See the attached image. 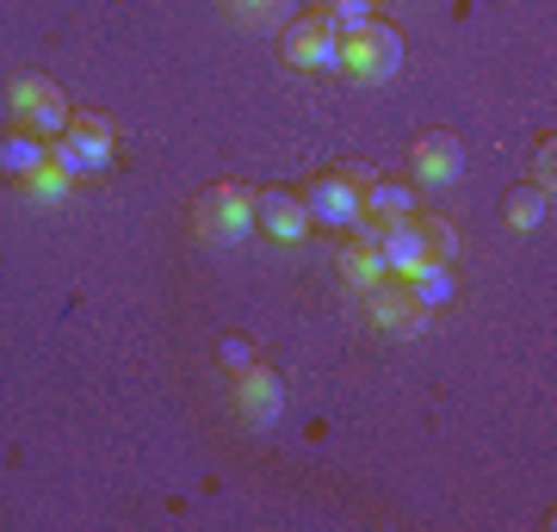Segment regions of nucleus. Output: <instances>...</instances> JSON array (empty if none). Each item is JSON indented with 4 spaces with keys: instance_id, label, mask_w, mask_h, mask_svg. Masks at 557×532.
Instances as JSON below:
<instances>
[{
    "instance_id": "obj_1",
    "label": "nucleus",
    "mask_w": 557,
    "mask_h": 532,
    "mask_svg": "<svg viewBox=\"0 0 557 532\" xmlns=\"http://www.w3.org/2000/svg\"><path fill=\"white\" fill-rule=\"evenodd\" d=\"M193 230L205 242H218V248H242V242L255 236V193L248 186H211L199 193V211H193Z\"/></svg>"
},
{
    "instance_id": "obj_2",
    "label": "nucleus",
    "mask_w": 557,
    "mask_h": 532,
    "mask_svg": "<svg viewBox=\"0 0 557 532\" xmlns=\"http://www.w3.org/2000/svg\"><path fill=\"white\" fill-rule=\"evenodd\" d=\"M366 180L372 174H354V168H347V174H317L310 180V186H304L310 230L322 223V230H341V236H347V230L366 218Z\"/></svg>"
},
{
    "instance_id": "obj_3",
    "label": "nucleus",
    "mask_w": 557,
    "mask_h": 532,
    "mask_svg": "<svg viewBox=\"0 0 557 532\" xmlns=\"http://www.w3.org/2000/svg\"><path fill=\"white\" fill-rule=\"evenodd\" d=\"M341 69L354 81H391L403 75V32L384 20H366L359 32L341 38Z\"/></svg>"
},
{
    "instance_id": "obj_4",
    "label": "nucleus",
    "mask_w": 557,
    "mask_h": 532,
    "mask_svg": "<svg viewBox=\"0 0 557 532\" xmlns=\"http://www.w3.org/2000/svg\"><path fill=\"white\" fill-rule=\"evenodd\" d=\"M409 168H416V186L446 193V186L465 174V143H458L453 131H421L416 149H409Z\"/></svg>"
},
{
    "instance_id": "obj_5",
    "label": "nucleus",
    "mask_w": 557,
    "mask_h": 532,
    "mask_svg": "<svg viewBox=\"0 0 557 532\" xmlns=\"http://www.w3.org/2000/svg\"><path fill=\"white\" fill-rule=\"evenodd\" d=\"M359 297H366V316H372L379 335H421L428 329V310L409 297L403 279H384V285H372V292H359Z\"/></svg>"
},
{
    "instance_id": "obj_6",
    "label": "nucleus",
    "mask_w": 557,
    "mask_h": 532,
    "mask_svg": "<svg viewBox=\"0 0 557 532\" xmlns=\"http://www.w3.org/2000/svg\"><path fill=\"white\" fill-rule=\"evenodd\" d=\"M285 62L292 69H341V32L322 13L292 20L285 25Z\"/></svg>"
},
{
    "instance_id": "obj_7",
    "label": "nucleus",
    "mask_w": 557,
    "mask_h": 532,
    "mask_svg": "<svg viewBox=\"0 0 557 532\" xmlns=\"http://www.w3.org/2000/svg\"><path fill=\"white\" fill-rule=\"evenodd\" d=\"M255 230H267L273 242H304L310 236L304 193H292V186H260L255 193Z\"/></svg>"
},
{
    "instance_id": "obj_8",
    "label": "nucleus",
    "mask_w": 557,
    "mask_h": 532,
    "mask_svg": "<svg viewBox=\"0 0 557 532\" xmlns=\"http://www.w3.org/2000/svg\"><path fill=\"white\" fill-rule=\"evenodd\" d=\"M236 415L248 428H267V421L285 415V384H278V372H267L260 359L248 372H236Z\"/></svg>"
},
{
    "instance_id": "obj_9",
    "label": "nucleus",
    "mask_w": 557,
    "mask_h": 532,
    "mask_svg": "<svg viewBox=\"0 0 557 532\" xmlns=\"http://www.w3.org/2000/svg\"><path fill=\"white\" fill-rule=\"evenodd\" d=\"M62 143L81 156V180L87 174H112V124H106L100 112H75L69 131H62Z\"/></svg>"
},
{
    "instance_id": "obj_10",
    "label": "nucleus",
    "mask_w": 557,
    "mask_h": 532,
    "mask_svg": "<svg viewBox=\"0 0 557 532\" xmlns=\"http://www.w3.org/2000/svg\"><path fill=\"white\" fill-rule=\"evenodd\" d=\"M379 260H384V273L391 279H403L409 267H421L428 260V242H421V218H391V223H379Z\"/></svg>"
},
{
    "instance_id": "obj_11",
    "label": "nucleus",
    "mask_w": 557,
    "mask_h": 532,
    "mask_svg": "<svg viewBox=\"0 0 557 532\" xmlns=\"http://www.w3.org/2000/svg\"><path fill=\"white\" fill-rule=\"evenodd\" d=\"M403 285H409V297H416L421 310L434 316V310H446V304H453L458 297V273H453V260H421V267H409V273H403Z\"/></svg>"
},
{
    "instance_id": "obj_12",
    "label": "nucleus",
    "mask_w": 557,
    "mask_h": 532,
    "mask_svg": "<svg viewBox=\"0 0 557 532\" xmlns=\"http://www.w3.org/2000/svg\"><path fill=\"white\" fill-rule=\"evenodd\" d=\"M50 161V143L44 137H32V131H13V137H0V180H32Z\"/></svg>"
},
{
    "instance_id": "obj_13",
    "label": "nucleus",
    "mask_w": 557,
    "mask_h": 532,
    "mask_svg": "<svg viewBox=\"0 0 557 532\" xmlns=\"http://www.w3.org/2000/svg\"><path fill=\"white\" fill-rule=\"evenodd\" d=\"M366 211L379 223L416 218V186H403V180H366Z\"/></svg>"
},
{
    "instance_id": "obj_14",
    "label": "nucleus",
    "mask_w": 557,
    "mask_h": 532,
    "mask_svg": "<svg viewBox=\"0 0 557 532\" xmlns=\"http://www.w3.org/2000/svg\"><path fill=\"white\" fill-rule=\"evenodd\" d=\"M341 279L354 285V292H372V285H384V260H379V248L372 242H354V248H341Z\"/></svg>"
},
{
    "instance_id": "obj_15",
    "label": "nucleus",
    "mask_w": 557,
    "mask_h": 532,
    "mask_svg": "<svg viewBox=\"0 0 557 532\" xmlns=\"http://www.w3.org/2000/svg\"><path fill=\"white\" fill-rule=\"evenodd\" d=\"M508 223H515L520 236L545 230V223H552V193H545V186H520V193L508 198Z\"/></svg>"
},
{
    "instance_id": "obj_16",
    "label": "nucleus",
    "mask_w": 557,
    "mask_h": 532,
    "mask_svg": "<svg viewBox=\"0 0 557 532\" xmlns=\"http://www.w3.org/2000/svg\"><path fill=\"white\" fill-rule=\"evenodd\" d=\"M25 119H32V137L57 143L62 131H69V119H75V112H69V99H62V87H57V94H44L38 106H32V112H25Z\"/></svg>"
},
{
    "instance_id": "obj_17",
    "label": "nucleus",
    "mask_w": 557,
    "mask_h": 532,
    "mask_svg": "<svg viewBox=\"0 0 557 532\" xmlns=\"http://www.w3.org/2000/svg\"><path fill=\"white\" fill-rule=\"evenodd\" d=\"M69 193H75V180H69V174H57L50 161H44L38 174L25 180V198H32V205H69Z\"/></svg>"
},
{
    "instance_id": "obj_18",
    "label": "nucleus",
    "mask_w": 557,
    "mask_h": 532,
    "mask_svg": "<svg viewBox=\"0 0 557 532\" xmlns=\"http://www.w3.org/2000/svg\"><path fill=\"white\" fill-rule=\"evenodd\" d=\"M317 13H322L329 25H335L341 38H347V32H359V25L372 20V0H322Z\"/></svg>"
},
{
    "instance_id": "obj_19",
    "label": "nucleus",
    "mask_w": 557,
    "mask_h": 532,
    "mask_svg": "<svg viewBox=\"0 0 557 532\" xmlns=\"http://www.w3.org/2000/svg\"><path fill=\"white\" fill-rule=\"evenodd\" d=\"M44 94H57V81H50V75H20L7 99H13V112H32V106H38Z\"/></svg>"
},
{
    "instance_id": "obj_20",
    "label": "nucleus",
    "mask_w": 557,
    "mask_h": 532,
    "mask_svg": "<svg viewBox=\"0 0 557 532\" xmlns=\"http://www.w3.org/2000/svg\"><path fill=\"white\" fill-rule=\"evenodd\" d=\"M421 242H428V255H434V260H453L458 255V230H453V223L421 218Z\"/></svg>"
},
{
    "instance_id": "obj_21",
    "label": "nucleus",
    "mask_w": 557,
    "mask_h": 532,
    "mask_svg": "<svg viewBox=\"0 0 557 532\" xmlns=\"http://www.w3.org/2000/svg\"><path fill=\"white\" fill-rule=\"evenodd\" d=\"M218 359L230 366V378L248 372V366H255V341H248V335H223V341H218Z\"/></svg>"
},
{
    "instance_id": "obj_22",
    "label": "nucleus",
    "mask_w": 557,
    "mask_h": 532,
    "mask_svg": "<svg viewBox=\"0 0 557 532\" xmlns=\"http://www.w3.org/2000/svg\"><path fill=\"white\" fill-rule=\"evenodd\" d=\"M230 13H236V20H248V25H267V20H278V13H285V0H230Z\"/></svg>"
},
{
    "instance_id": "obj_23",
    "label": "nucleus",
    "mask_w": 557,
    "mask_h": 532,
    "mask_svg": "<svg viewBox=\"0 0 557 532\" xmlns=\"http://www.w3.org/2000/svg\"><path fill=\"white\" fill-rule=\"evenodd\" d=\"M552 180H557V143L545 137L533 149V186H545V193H552Z\"/></svg>"
}]
</instances>
